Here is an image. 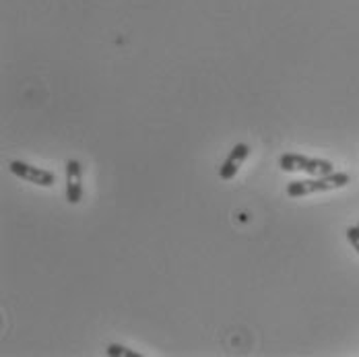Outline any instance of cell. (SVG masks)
Returning <instances> with one entry per match:
<instances>
[{
    "label": "cell",
    "mask_w": 359,
    "mask_h": 357,
    "mask_svg": "<svg viewBox=\"0 0 359 357\" xmlns=\"http://www.w3.org/2000/svg\"><path fill=\"white\" fill-rule=\"evenodd\" d=\"M358 227H359V223H358Z\"/></svg>",
    "instance_id": "obj_8"
},
{
    "label": "cell",
    "mask_w": 359,
    "mask_h": 357,
    "mask_svg": "<svg viewBox=\"0 0 359 357\" xmlns=\"http://www.w3.org/2000/svg\"><path fill=\"white\" fill-rule=\"evenodd\" d=\"M248 155H250V147H248V144H233V149L229 151L227 159H225V161L221 163V168H219V176H221V180L236 178V174L240 172V168L244 166V161L248 159Z\"/></svg>",
    "instance_id": "obj_4"
},
{
    "label": "cell",
    "mask_w": 359,
    "mask_h": 357,
    "mask_svg": "<svg viewBox=\"0 0 359 357\" xmlns=\"http://www.w3.org/2000/svg\"><path fill=\"white\" fill-rule=\"evenodd\" d=\"M81 163L76 159H69L67 161V201L71 205H79L81 203Z\"/></svg>",
    "instance_id": "obj_5"
},
{
    "label": "cell",
    "mask_w": 359,
    "mask_h": 357,
    "mask_svg": "<svg viewBox=\"0 0 359 357\" xmlns=\"http://www.w3.org/2000/svg\"><path fill=\"white\" fill-rule=\"evenodd\" d=\"M345 234H347V240H349V244L353 246V250H358V254H359V227L358 225H355V227H349Z\"/></svg>",
    "instance_id": "obj_7"
},
{
    "label": "cell",
    "mask_w": 359,
    "mask_h": 357,
    "mask_svg": "<svg viewBox=\"0 0 359 357\" xmlns=\"http://www.w3.org/2000/svg\"><path fill=\"white\" fill-rule=\"evenodd\" d=\"M8 170H11L13 176L25 180V182H32L36 186H43V188H50L56 182L54 172L43 170V168H36V166H29L25 161H11L8 163Z\"/></svg>",
    "instance_id": "obj_3"
},
{
    "label": "cell",
    "mask_w": 359,
    "mask_h": 357,
    "mask_svg": "<svg viewBox=\"0 0 359 357\" xmlns=\"http://www.w3.org/2000/svg\"><path fill=\"white\" fill-rule=\"evenodd\" d=\"M279 168L283 172H306L310 176H328L334 172L332 161L320 157H308L299 153H285L279 157Z\"/></svg>",
    "instance_id": "obj_2"
},
{
    "label": "cell",
    "mask_w": 359,
    "mask_h": 357,
    "mask_svg": "<svg viewBox=\"0 0 359 357\" xmlns=\"http://www.w3.org/2000/svg\"><path fill=\"white\" fill-rule=\"evenodd\" d=\"M349 182H351V176L345 172H332L328 176H314L312 180H295V182L287 184V196L302 198V196L316 194V192H328V190L343 188Z\"/></svg>",
    "instance_id": "obj_1"
},
{
    "label": "cell",
    "mask_w": 359,
    "mask_h": 357,
    "mask_svg": "<svg viewBox=\"0 0 359 357\" xmlns=\"http://www.w3.org/2000/svg\"><path fill=\"white\" fill-rule=\"evenodd\" d=\"M106 353L109 357H141L137 351H133V349H128L124 345H118V343H109Z\"/></svg>",
    "instance_id": "obj_6"
}]
</instances>
